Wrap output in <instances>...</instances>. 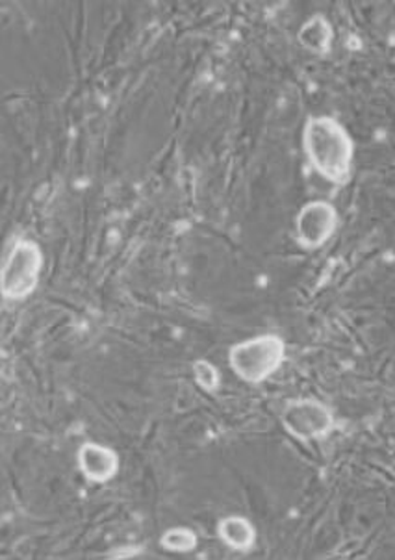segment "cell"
<instances>
[{
	"label": "cell",
	"mask_w": 395,
	"mask_h": 560,
	"mask_svg": "<svg viewBox=\"0 0 395 560\" xmlns=\"http://www.w3.org/2000/svg\"><path fill=\"white\" fill-rule=\"evenodd\" d=\"M160 546L173 553H191L199 546V536L188 527H171L160 536Z\"/></svg>",
	"instance_id": "9"
},
{
	"label": "cell",
	"mask_w": 395,
	"mask_h": 560,
	"mask_svg": "<svg viewBox=\"0 0 395 560\" xmlns=\"http://www.w3.org/2000/svg\"><path fill=\"white\" fill-rule=\"evenodd\" d=\"M218 536L221 542L234 551H249L255 548V525L245 516H225L219 520Z\"/></svg>",
	"instance_id": "7"
},
{
	"label": "cell",
	"mask_w": 395,
	"mask_h": 560,
	"mask_svg": "<svg viewBox=\"0 0 395 560\" xmlns=\"http://www.w3.org/2000/svg\"><path fill=\"white\" fill-rule=\"evenodd\" d=\"M130 548L132 549H128V551H114L109 557H135L140 553V548H136V546H130Z\"/></svg>",
	"instance_id": "11"
},
{
	"label": "cell",
	"mask_w": 395,
	"mask_h": 560,
	"mask_svg": "<svg viewBox=\"0 0 395 560\" xmlns=\"http://www.w3.org/2000/svg\"><path fill=\"white\" fill-rule=\"evenodd\" d=\"M338 212L330 202L312 201L304 205L295 221L298 242L303 249H320L335 236Z\"/></svg>",
	"instance_id": "5"
},
{
	"label": "cell",
	"mask_w": 395,
	"mask_h": 560,
	"mask_svg": "<svg viewBox=\"0 0 395 560\" xmlns=\"http://www.w3.org/2000/svg\"><path fill=\"white\" fill-rule=\"evenodd\" d=\"M287 359V343L275 335H262L232 346L229 364L237 377L260 384L279 372Z\"/></svg>",
	"instance_id": "2"
},
{
	"label": "cell",
	"mask_w": 395,
	"mask_h": 560,
	"mask_svg": "<svg viewBox=\"0 0 395 560\" xmlns=\"http://www.w3.org/2000/svg\"><path fill=\"white\" fill-rule=\"evenodd\" d=\"M304 153L325 180L346 186L353 173L355 143L340 122L328 116H314L303 130Z\"/></svg>",
	"instance_id": "1"
},
{
	"label": "cell",
	"mask_w": 395,
	"mask_h": 560,
	"mask_svg": "<svg viewBox=\"0 0 395 560\" xmlns=\"http://www.w3.org/2000/svg\"><path fill=\"white\" fill-rule=\"evenodd\" d=\"M80 474L93 485L109 482L119 474V455L108 445L88 442L77 455Z\"/></svg>",
	"instance_id": "6"
},
{
	"label": "cell",
	"mask_w": 395,
	"mask_h": 560,
	"mask_svg": "<svg viewBox=\"0 0 395 560\" xmlns=\"http://www.w3.org/2000/svg\"><path fill=\"white\" fill-rule=\"evenodd\" d=\"M42 247L32 240H21L13 245L0 273V292L10 301H23L36 292L42 277Z\"/></svg>",
	"instance_id": "3"
},
{
	"label": "cell",
	"mask_w": 395,
	"mask_h": 560,
	"mask_svg": "<svg viewBox=\"0 0 395 560\" xmlns=\"http://www.w3.org/2000/svg\"><path fill=\"white\" fill-rule=\"evenodd\" d=\"M195 383L201 386L202 390L216 392L221 383L218 368L208 360H195L194 362Z\"/></svg>",
	"instance_id": "10"
},
{
	"label": "cell",
	"mask_w": 395,
	"mask_h": 560,
	"mask_svg": "<svg viewBox=\"0 0 395 560\" xmlns=\"http://www.w3.org/2000/svg\"><path fill=\"white\" fill-rule=\"evenodd\" d=\"M280 420L287 433L304 444L327 439L336 425L333 410L317 399H295L288 402Z\"/></svg>",
	"instance_id": "4"
},
{
	"label": "cell",
	"mask_w": 395,
	"mask_h": 560,
	"mask_svg": "<svg viewBox=\"0 0 395 560\" xmlns=\"http://www.w3.org/2000/svg\"><path fill=\"white\" fill-rule=\"evenodd\" d=\"M333 36H335L333 26L328 25L327 19L322 18V15H314V18L309 19L299 31V42H301L304 49L320 56L330 52Z\"/></svg>",
	"instance_id": "8"
}]
</instances>
